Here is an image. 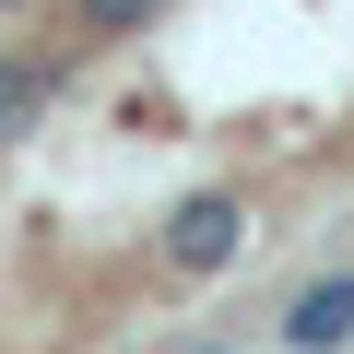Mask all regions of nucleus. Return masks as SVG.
Here are the masks:
<instances>
[{
	"mask_svg": "<svg viewBox=\"0 0 354 354\" xmlns=\"http://www.w3.org/2000/svg\"><path fill=\"white\" fill-rule=\"evenodd\" d=\"M48 95H59L48 59H0V153H12L24 130H48Z\"/></svg>",
	"mask_w": 354,
	"mask_h": 354,
	"instance_id": "7ed1b4c3",
	"label": "nucleus"
},
{
	"mask_svg": "<svg viewBox=\"0 0 354 354\" xmlns=\"http://www.w3.org/2000/svg\"><path fill=\"white\" fill-rule=\"evenodd\" d=\"M201 354H236V342H201Z\"/></svg>",
	"mask_w": 354,
	"mask_h": 354,
	"instance_id": "39448f33",
	"label": "nucleus"
},
{
	"mask_svg": "<svg viewBox=\"0 0 354 354\" xmlns=\"http://www.w3.org/2000/svg\"><path fill=\"white\" fill-rule=\"evenodd\" d=\"M248 260V201L236 189H189L165 213V272H189V283H213V272H236Z\"/></svg>",
	"mask_w": 354,
	"mask_h": 354,
	"instance_id": "f257e3e1",
	"label": "nucleus"
},
{
	"mask_svg": "<svg viewBox=\"0 0 354 354\" xmlns=\"http://www.w3.org/2000/svg\"><path fill=\"white\" fill-rule=\"evenodd\" d=\"M153 12H165V0H71V24H83V36H142Z\"/></svg>",
	"mask_w": 354,
	"mask_h": 354,
	"instance_id": "20e7f679",
	"label": "nucleus"
},
{
	"mask_svg": "<svg viewBox=\"0 0 354 354\" xmlns=\"http://www.w3.org/2000/svg\"><path fill=\"white\" fill-rule=\"evenodd\" d=\"M0 12H24V0H0Z\"/></svg>",
	"mask_w": 354,
	"mask_h": 354,
	"instance_id": "423d86ee",
	"label": "nucleus"
},
{
	"mask_svg": "<svg viewBox=\"0 0 354 354\" xmlns=\"http://www.w3.org/2000/svg\"><path fill=\"white\" fill-rule=\"evenodd\" d=\"M354 342V272H307L283 295V354H342Z\"/></svg>",
	"mask_w": 354,
	"mask_h": 354,
	"instance_id": "f03ea898",
	"label": "nucleus"
}]
</instances>
